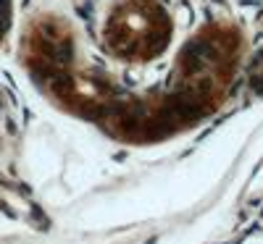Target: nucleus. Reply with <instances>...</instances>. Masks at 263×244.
Returning a JSON list of instances; mask_svg holds the SVG:
<instances>
[{
	"label": "nucleus",
	"mask_w": 263,
	"mask_h": 244,
	"mask_svg": "<svg viewBox=\"0 0 263 244\" xmlns=\"http://www.w3.org/2000/svg\"><path fill=\"white\" fill-rule=\"evenodd\" d=\"M250 84H253L255 92H263V53L250 66Z\"/></svg>",
	"instance_id": "obj_2"
},
{
	"label": "nucleus",
	"mask_w": 263,
	"mask_h": 244,
	"mask_svg": "<svg viewBox=\"0 0 263 244\" xmlns=\"http://www.w3.org/2000/svg\"><path fill=\"white\" fill-rule=\"evenodd\" d=\"M171 24L153 0H124L105 24V45L119 58L150 60L168 45Z\"/></svg>",
	"instance_id": "obj_1"
}]
</instances>
